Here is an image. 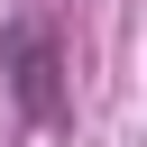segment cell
Wrapping results in <instances>:
<instances>
[{
  "mask_svg": "<svg viewBox=\"0 0 147 147\" xmlns=\"http://www.w3.org/2000/svg\"><path fill=\"white\" fill-rule=\"evenodd\" d=\"M9 64H18V101H28V119H64L55 37H46V28H9Z\"/></svg>",
  "mask_w": 147,
  "mask_h": 147,
  "instance_id": "obj_1",
  "label": "cell"
}]
</instances>
